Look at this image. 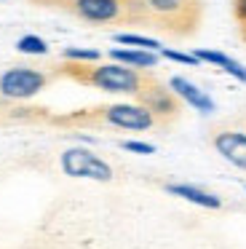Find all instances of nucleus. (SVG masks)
Returning <instances> with one entry per match:
<instances>
[{"instance_id":"obj_17","label":"nucleus","mask_w":246,"mask_h":249,"mask_svg":"<svg viewBox=\"0 0 246 249\" xmlns=\"http://www.w3.org/2000/svg\"><path fill=\"white\" fill-rule=\"evenodd\" d=\"M233 14L241 24V33H246V0H233Z\"/></svg>"},{"instance_id":"obj_16","label":"nucleus","mask_w":246,"mask_h":249,"mask_svg":"<svg viewBox=\"0 0 246 249\" xmlns=\"http://www.w3.org/2000/svg\"><path fill=\"white\" fill-rule=\"evenodd\" d=\"M121 147L128 150V153H139V156H153L155 153V145H150V142H139V140H123Z\"/></svg>"},{"instance_id":"obj_1","label":"nucleus","mask_w":246,"mask_h":249,"mask_svg":"<svg viewBox=\"0 0 246 249\" xmlns=\"http://www.w3.org/2000/svg\"><path fill=\"white\" fill-rule=\"evenodd\" d=\"M59 75H67L72 81L83 83V86H94L107 94H126V97H137L142 86L147 83L150 72L137 70V67L121 65V62H64L59 67Z\"/></svg>"},{"instance_id":"obj_9","label":"nucleus","mask_w":246,"mask_h":249,"mask_svg":"<svg viewBox=\"0 0 246 249\" xmlns=\"http://www.w3.org/2000/svg\"><path fill=\"white\" fill-rule=\"evenodd\" d=\"M166 193L179 196V198L190 201V204H195V206H203V209H219V206H222V198H219V196L209 193V190L198 188V185H190V182H169L166 185Z\"/></svg>"},{"instance_id":"obj_6","label":"nucleus","mask_w":246,"mask_h":249,"mask_svg":"<svg viewBox=\"0 0 246 249\" xmlns=\"http://www.w3.org/2000/svg\"><path fill=\"white\" fill-rule=\"evenodd\" d=\"M137 102L144 105L158 121H171V118L179 115V97H176L169 86H163L160 81H155L153 75L147 78V83L142 86V91L137 94Z\"/></svg>"},{"instance_id":"obj_7","label":"nucleus","mask_w":246,"mask_h":249,"mask_svg":"<svg viewBox=\"0 0 246 249\" xmlns=\"http://www.w3.org/2000/svg\"><path fill=\"white\" fill-rule=\"evenodd\" d=\"M211 145L228 163L246 172V134L244 131H217L211 137Z\"/></svg>"},{"instance_id":"obj_11","label":"nucleus","mask_w":246,"mask_h":249,"mask_svg":"<svg viewBox=\"0 0 246 249\" xmlns=\"http://www.w3.org/2000/svg\"><path fill=\"white\" fill-rule=\"evenodd\" d=\"M195 59H198V62H209V65H214V67H219V70H225L228 75H233L235 81L246 83V65L235 62L233 56L222 54V51H214V49H198V51H195Z\"/></svg>"},{"instance_id":"obj_2","label":"nucleus","mask_w":246,"mask_h":249,"mask_svg":"<svg viewBox=\"0 0 246 249\" xmlns=\"http://www.w3.org/2000/svg\"><path fill=\"white\" fill-rule=\"evenodd\" d=\"M128 19L153 22L174 35H190L201 19V0H126Z\"/></svg>"},{"instance_id":"obj_13","label":"nucleus","mask_w":246,"mask_h":249,"mask_svg":"<svg viewBox=\"0 0 246 249\" xmlns=\"http://www.w3.org/2000/svg\"><path fill=\"white\" fill-rule=\"evenodd\" d=\"M16 51L30 54V56H43V54H48V43L40 35H21V38L16 40Z\"/></svg>"},{"instance_id":"obj_14","label":"nucleus","mask_w":246,"mask_h":249,"mask_svg":"<svg viewBox=\"0 0 246 249\" xmlns=\"http://www.w3.org/2000/svg\"><path fill=\"white\" fill-rule=\"evenodd\" d=\"M62 59L64 62H99L102 54L96 49H80V46H70L62 49Z\"/></svg>"},{"instance_id":"obj_10","label":"nucleus","mask_w":246,"mask_h":249,"mask_svg":"<svg viewBox=\"0 0 246 249\" xmlns=\"http://www.w3.org/2000/svg\"><path fill=\"white\" fill-rule=\"evenodd\" d=\"M110 59L121 62V65L137 67V70H153L158 65V54L147 49H131V46H123V49H110Z\"/></svg>"},{"instance_id":"obj_12","label":"nucleus","mask_w":246,"mask_h":249,"mask_svg":"<svg viewBox=\"0 0 246 249\" xmlns=\"http://www.w3.org/2000/svg\"><path fill=\"white\" fill-rule=\"evenodd\" d=\"M118 46H131V49H147V51H160V40L147 38V35H137V33H118L115 35Z\"/></svg>"},{"instance_id":"obj_18","label":"nucleus","mask_w":246,"mask_h":249,"mask_svg":"<svg viewBox=\"0 0 246 249\" xmlns=\"http://www.w3.org/2000/svg\"><path fill=\"white\" fill-rule=\"evenodd\" d=\"M241 35H244V40H246V33H241Z\"/></svg>"},{"instance_id":"obj_3","label":"nucleus","mask_w":246,"mask_h":249,"mask_svg":"<svg viewBox=\"0 0 246 249\" xmlns=\"http://www.w3.org/2000/svg\"><path fill=\"white\" fill-rule=\"evenodd\" d=\"M67 124H86V126H110L121 131H147L158 124L153 113L139 102H118V105H105L96 110H80L78 115L64 118Z\"/></svg>"},{"instance_id":"obj_5","label":"nucleus","mask_w":246,"mask_h":249,"mask_svg":"<svg viewBox=\"0 0 246 249\" xmlns=\"http://www.w3.org/2000/svg\"><path fill=\"white\" fill-rule=\"evenodd\" d=\"M59 166L67 177H78V179H96V182H110L115 177L112 166L99 158L94 150L88 147H67L59 156Z\"/></svg>"},{"instance_id":"obj_15","label":"nucleus","mask_w":246,"mask_h":249,"mask_svg":"<svg viewBox=\"0 0 246 249\" xmlns=\"http://www.w3.org/2000/svg\"><path fill=\"white\" fill-rule=\"evenodd\" d=\"M158 56H163L169 62H176V65H198L195 54H182V51H174V49H160Z\"/></svg>"},{"instance_id":"obj_4","label":"nucleus","mask_w":246,"mask_h":249,"mask_svg":"<svg viewBox=\"0 0 246 249\" xmlns=\"http://www.w3.org/2000/svg\"><path fill=\"white\" fill-rule=\"evenodd\" d=\"M51 72L40 67H8L0 72V97L8 102H27L51 83Z\"/></svg>"},{"instance_id":"obj_8","label":"nucleus","mask_w":246,"mask_h":249,"mask_svg":"<svg viewBox=\"0 0 246 249\" xmlns=\"http://www.w3.org/2000/svg\"><path fill=\"white\" fill-rule=\"evenodd\" d=\"M169 89L176 94V97H179V102L190 105V107L198 110L201 115H211V113H214V99L209 97L206 91H201L195 83H190L187 78L174 75V78L169 81Z\"/></svg>"}]
</instances>
